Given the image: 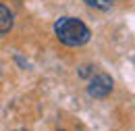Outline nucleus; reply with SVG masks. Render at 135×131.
<instances>
[{"instance_id": "7ed1b4c3", "label": "nucleus", "mask_w": 135, "mask_h": 131, "mask_svg": "<svg viewBox=\"0 0 135 131\" xmlns=\"http://www.w3.org/2000/svg\"><path fill=\"white\" fill-rule=\"evenodd\" d=\"M11 27H13V13L4 4H0V35H6Z\"/></svg>"}, {"instance_id": "f257e3e1", "label": "nucleus", "mask_w": 135, "mask_h": 131, "mask_svg": "<svg viewBox=\"0 0 135 131\" xmlns=\"http://www.w3.org/2000/svg\"><path fill=\"white\" fill-rule=\"evenodd\" d=\"M54 33L58 38L60 44L71 46V48H79L85 46L91 38L89 27L85 25L81 19H75V17H60L56 23H54Z\"/></svg>"}, {"instance_id": "20e7f679", "label": "nucleus", "mask_w": 135, "mask_h": 131, "mask_svg": "<svg viewBox=\"0 0 135 131\" xmlns=\"http://www.w3.org/2000/svg\"><path fill=\"white\" fill-rule=\"evenodd\" d=\"M87 6H94V8H98V11H108L110 6H112V0H83Z\"/></svg>"}, {"instance_id": "f03ea898", "label": "nucleus", "mask_w": 135, "mask_h": 131, "mask_svg": "<svg viewBox=\"0 0 135 131\" xmlns=\"http://www.w3.org/2000/svg\"><path fill=\"white\" fill-rule=\"evenodd\" d=\"M112 92V79L106 75V73H98L89 79L87 85V94L91 98H106L108 94Z\"/></svg>"}, {"instance_id": "39448f33", "label": "nucleus", "mask_w": 135, "mask_h": 131, "mask_svg": "<svg viewBox=\"0 0 135 131\" xmlns=\"http://www.w3.org/2000/svg\"><path fill=\"white\" fill-rule=\"evenodd\" d=\"M17 131H27V129H17Z\"/></svg>"}]
</instances>
